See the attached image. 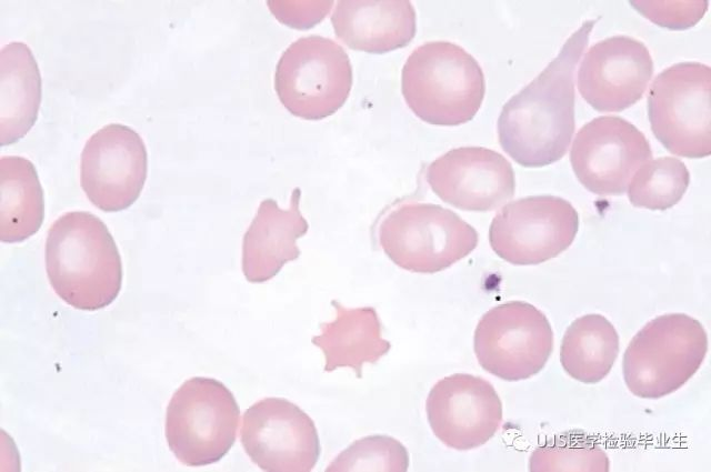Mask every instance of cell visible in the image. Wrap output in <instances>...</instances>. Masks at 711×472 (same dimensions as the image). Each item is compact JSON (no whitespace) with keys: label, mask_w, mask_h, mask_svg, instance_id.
I'll return each instance as SVG.
<instances>
[{"label":"cell","mask_w":711,"mask_h":472,"mask_svg":"<svg viewBox=\"0 0 711 472\" xmlns=\"http://www.w3.org/2000/svg\"><path fill=\"white\" fill-rule=\"evenodd\" d=\"M595 22L584 21L544 70L503 106L499 143L518 164L540 168L567 153L575 127L573 73Z\"/></svg>","instance_id":"1"},{"label":"cell","mask_w":711,"mask_h":472,"mask_svg":"<svg viewBox=\"0 0 711 472\" xmlns=\"http://www.w3.org/2000/svg\"><path fill=\"white\" fill-rule=\"evenodd\" d=\"M46 270L57 295L78 310L106 308L121 290L120 253L107 225L90 212H67L52 223Z\"/></svg>","instance_id":"2"},{"label":"cell","mask_w":711,"mask_h":472,"mask_svg":"<svg viewBox=\"0 0 711 472\" xmlns=\"http://www.w3.org/2000/svg\"><path fill=\"white\" fill-rule=\"evenodd\" d=\"M401 91L422 121L453 127L473 119L484 98L485 81L478 61L462 47L430 41L408 57Z\"/></svg>","instance_id":"3"},{"label":"cell","mask_w":711,"mask_h":472,"mask_svg":"<svg viewBox=\"0 0 711 472\" xmlns=\"http://www.w3.org/2000/svg\"><path fill=\"white\" fill-rule=\"evenodd\" d=\"M708 352V335L697 319L669 313L648 322L625 349L622 369L629 391L660 399L684 385Z\"/></svg>","instance_id":"4"},{"label":"cell","mask_w":711,"mask_h":472,"mask_svg":"<svg viewBox=\"0 0 711 472\" xmlns=\"http://www.w3.org/2000/svg\"><path fill=\"white\" fill-rule=\"evenodd\" d=\"M379 244L398 267L417 273L442 271L470 254L478 232L439 204L405 202L381 220Z\"/></svg>","instance_id":"5"},{"label":"cell","mask_w":711,"mask_h":472,"mask_svg":"<svg viewBox=\"0 0 711 472\" xmlns=\"http://www.w3.org/2000/svg\"><path fill=\"white\" fill-rule=\"evenodd\" d=\"M240 409L232 392L212 378L194 376L173 393L166 413V439L188 466L220 461L232 448Z\"/></svg>","instance_id":"6"},{"label":"cell","mask_w":711,"mask_h":472,"mask_svg":"<svg viewBox=\"0 0 711 472\" xmlns=\"http://www.w3.org/2000/svg\"><path fill=\"white\" fill-rule=\"evenodd\" d=\"M352 87V67L346 50L321 36L291 43L278 61L274 89L293 116L321 120L337 112Z\"/></svg>","instance_id":"7"},{"label":"cell","mask_w":711,"mask_h":472,"mask_svg":"<svg viewBox=\"0 0 711 472\" xmlns=\"http://www.w3.org/2000/svg\"><path fill=\"white\" fill-rule=\"evenodd\" d=\"M711 70L700 62H679L659 73L648 96L654 137L671 153L704 158L711 153Z\"/></svg>","instance_id":"8"},{"label":"cell","mask_w":711,"mask_h":472,"mask_svg":"<svg viewBox=\"0 0 711 472\" xmlns=\"http://www.w3.org/2000/svg\"><path fill=\"white\" fill-rule=\"evenodd\" d=\"M473 349L480 366L504 381L539 373L553 350V332L545 314L524 301H510L479 320Z\"/></svg>","instance_id":"9"},{"label":"cell","mask_w":711,"mask_h":472,"mask_svg":"<svg viewBox=\"0 0 711 472\" xmlns=\"http://www.w3.org/2000/svg\"><path fill=\"white\" fill-rule=\"evenodd\" d=\"M579 230L572 204L555 195H530L505 204L492 219L494 253L515 265L545 262L565 251Z\"/></svg>","instance_id":"10"},{"label":"cell","mask_w":711,"mask_h":472,"mask_svg":"<svg viewBox=\"0 0 711 472\" xmlns=\"http://www.w3.org/2000/svg\"><path fill=\"white\" fill-rule=\"evenodd\" d=\"M241 444L262 471L310 472L321 446L312 419L294 403L266 398L243 414Z\"/></svg>","instance_id":"11"},{"label":"cell","mask_w":711,"mask_h":472,"mask_svg":"<svg viewBox=\"0 0 711 472\" xmlns=\"http://www.w3.org/2000/svg\"><path fill=\"white\" fill-rule=\"evenodd\" d=\"M148 172L142 138L128 125L111 123L94 132L81 153V188L106 212L129 208L139 198Z\"/></svg>","instance_id":"12"},{"label":"cell","mask_w":711,"mask_h":472,"mask_svg":"<svg viewBox=\"0 0 711 472\" xmlns=\"http://www.w3.org/2000/svg\"><path fill=\"white\" fill-rule=\"evenodd\" d=\"M651 158L645 135L625 119L613 116L585 123L570 151L577 179L598 195L623 194L635 171Z\"/></svg>","instance_id":"13"},{"label":"cell","mask_w":711,"mask_h":472,"mask_svg":"<svg viewBox=\"0 0 711 472\" xmlns=\"http://www.w3.org/2000/svg\"><path fill=\"white\" fill-rule=\"evenodd\" d=\"M425 412L433 434L459 451L483 445L502 422V403L493 385L468 373L439 380L428 394Z\"/></svg>","instance_id":"14"},{"label":"cell","mask_w":711,"mask_h":472,"mask_svg":"<svg viewBox=\"0 0 711 472\" xmlns=\"http://www.w3.org/2000/svg\"><path fill=\"white\" fill-rule=\"evenodd\" d=\"M432 191L444 202L465 211H491L509 201L515 190L511 163L482 147L448 151L425 171Z\"/></svg>","instance_id":"15"},{"label":"cell","mask_w":711,"mask_h":472,"mask_svg":"<svg viewBox=\"0 0 711 472\" xmlns=\"http://www.w3.org/2000/svg\"><path fill=\"white\" fill-rule=\"evenodd\" d=\"M653 74L643 42L614 36L594 43L582 58L577 84L581 97L600 112H620L639 101Z\"/></svg>","instance_id":"16"},{"label":"cell","mask_w":711,"mask_h":472,"mask_svg":"<svg viewBox=\"0 0 711 472\" xmlns=\"http://www.w3.org/2000/svg\"><path fill=\"white\" fill-rule=\"evenodd\" d=\"M300 197V188H294L287 210L273 199L260 203L242 242V272L249 282H266L299 258L296 241L309 229L299 209Z\"/></svg>","instance_id":"17"},{"label":"cell","mask_w":711,"mask_h":472,"mask_svg":"<svg viewBox=\"0 0 711 472\" xmlns=\"http://www.w3.org/2000/svg\"><path fill=\"white\" fill-rule=\"evenodd\" d=\"M331 22L344 44L370 53L403 48L417 32L415 11L408 0H340Z\"/></svg>","instance_id":"18"},{"label":"cell","mask_w":711,"mask_h":472,"mask_svg":"<svg viewBox=\"0 0 711 472\" xmlns=\"http://www.w3.org/2000/svg\"><path fill=\"white\" fill-rule=\"evenodd\" d=\"M336 319L321 324V333L312 338L326 358L324 371L351 368L362 378L364 363H375L391 348L381 337V323L372 307L347 309L332 301Z\"/></svg>","instance_id":"19"},{"label":"cell","mask_w":711,"mask_h":472,"mask_svg":"<svg viewBox=\"0 0 711 472\" xmlns=\"http://www.w3.org/2000/svg\"><path fill=\"white\" fill-rule=\"evenodd\" d=\"M41 74L29 46L13 41L0 51V144L17 142L32 128L41 103Z\"/></svg>","instance_id":"20"},{"label":"cell","mask_w":711,"mask_h":472,"mask_svg":"<svg viewBox=\"0 0 711 472\" xmlns=\"http://www.w3.org/2000/svg\"><path fill=\"white\" fill-rule=\"evenodd\" d=\"M44 217L43 190L31 161L0 159V240L21 242L37 233Z\"/></svg>","instance_id":"21"},{"label":"cell","mask_w":711,"mask_h":472,"mask_svg":"<svg viewBox=\"0 0 711 472\" xmlns=\"http://www.w3.org/2000/svg\"><path fill=\"white\" fill-rule=\"evenodd\" d=\"M619 354V334L603 315L592 313L575 319L565 330L560 362L572 379L597 383L611 371Z\"/></svg>","instance_id":"22"},{"label":"cell","mask_w":711,"mask_h":472,"mask_svg":"<svg viewBox=\"0 0 711 472\" xmlns=\"http://www.w3.org/2000/svg\"><path fill=\"white\" fill-rule=\"evenodd\" d=\"M607 453L595 440L581 430L553 435L530 455L531 472H608Z\"/></svg>","instance_id":"23"},{"label":"cell","mask_w":711,"mask_h":472,"mask_svg":"<svg viewBox=\"0 0 711 472\" xmlns=\"http://www.w3.org/2000/svg\"><path fill=\"white\" fill-rule=\"evenodd\" d=\"M690 183L685 164L673 157L649 160L629 182L628 197L637 208L667 210L684 195Z\"/></svg>","instance_id":"24"},{"label":"cell","mask_w":711,"mask_h":472,"mask_svg":"<svg viewBox=\"0 0 711 472\" xmlns=\"http://www.w3.org/2000/svg\"><path fill=\"white\" fill-rule=\"evenodd\" d=\"M410 456L405 446L389 435H369L354 441L326 469L327 472H405Z\"/></svg>","instance_id":"25"},{"label":"cell","mask_w":711,"mask_h":472,"mask_svg":"<svg viewBox=\"0 0 711 472\" xmlns=\"http://www.w3.org/2000/svg\"><path fill=\"white\" fill-rule=\"evenodd\" d=\"M630 4L655 24L672 30L693 27L708 9V1H630Z\"/></svg>","instance_id":"26"},{"label":"cell","mask_w":711,"mask_h":472,"mask_svg":"<svg viewBox=\"0 0 711 472\" xmlns=\"http://www.w3.org/2000/svg\"><path fill=\"white\" fill-rule=\"evenodd\" d=\"M332 1H268L276 18L284 24L307 29L322 20L329 12Z\"/></svg>","instance_id":"27"}]
</instances>
